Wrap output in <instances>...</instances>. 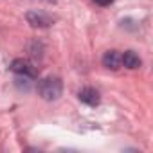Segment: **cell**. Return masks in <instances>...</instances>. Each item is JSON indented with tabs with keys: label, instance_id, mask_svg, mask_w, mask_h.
<instances>
[{
	"label": "cell",
	"instance_id": "obj_1",
	"mask_svg": "<svg viewBox=\"0 0 153 153\" xmlns=\"http://www.w3.org/2000/svg\"><path fill=\"white\" fill-rule=\"evenodd\" d=\"M38 94L45 101H56V99H59L61 94H63V83H61V79L54 78V76L43 78L38 83Z\"/></svg>",
	"mask_w": 153,
	"mask_h": 153
},
{
	"label": "cell",
	"instance_id": "obj_2",
	"mask_svg": "<svg viewBox=\"0 0 153 153\" xmlns=\"http://www.w3.org/2000/svg\"><path fill=\"white\" fill-rule=\"evenodd\" d=\"M25 20L31 27H38V29H45V27H51L54 24V20L45 15L43 11H38V9H33V11H27L25 15Z\"/></svg>",
	"mask_w": 153,
	"mask_h": 153
},
{
	"label": "cell",
	"instance_id": "obj_3",
	"mask_svg": "<svg viewBox=\"0 0 153 153\" xmlns=\"http://www.w3.org/2000/svg\"><path fill=\"white\" fill-rule=\"evenodd\" d=\"M11 70L15 74H22V76H29V78H34L36 76V68L33 67V63L29 59H24V58H16L13 59L11 63Z\"/></svg>",
	"mask_w": 153,
	"mask_h": 153
},
{
	"label": "cell",
	"instance_id": "obj_4",
	"mask_svg": "<svg viewBox=\"0 0 153 153\" xmlns=\"http://www.w3.org/2000/svg\"><path fill=\"white\" fill-rule=\"evenodd\" d=\"M78 97H79L81 103H85V105H88V106H97L99 101H101L99 92H97L96 88H92V87H85V88H81L79 94H78Z\"/></svg>",
	"mask_w": 153,
	"mask_h": 153
},
{
	"label": "cell",
	"instance_id": "obj_5",
	"mask_svg": "<svg viewBox=\"0 0 153 153\" xmlns=\"http://www.w3.org/2000/svg\"><path fill=\"white\" fill-rule=\"evenodd\" d=\"M103 65L110 70H119L123 67L121 63V52L119 51H106L103 56Z\"/></svg>",
	"mask_w": 153,
	"mask_h": 153
},
{
	"label": "cell",
	"instance_id": "obj_6",
	"mask_svg": "<svg viewBox=\"0 0 153 153\" xmlns=\"http://www.w3.org/2000/svg\"><path fill=\"white\" fill-rule=\"evenodd\" d=\"M121 63H123L126 68H130V70H135V68H139V67L142 65L140 58H139L133 51H126L124 54H121Z\"/></svg>",
	"mask_w": 153,
	"mask_h": 153
},
{
	"label": "cell",
	"instance_id": "obj_7",
	"mask_svg": "<svg viewBox=\"0 0 153 153\" xmlns=\"http://www.w3.org/2000/svg\"><path fill=\"white\" fill-rule=\"evenodd\" d=\"M29 52H31V56L33 58H42L43 56V45L40 43V42H33L31 45H29Z\"/></svg>",
	"mask_w": 153,
	"mask_h": 153
},
{
	"label": "cell",
	"instance_id": "obj_8",
	"mask_svg": "<svg viewBox=\"0 0 153 153\" xmlns=\"http://www.w3.org/2000/svg\"><path fill=\"white\" fill-rule=\"evenodd\" d=\"M31 79H33V78H29V76H22V74H18V78H16L15 81H16V87H18V88L29 90V87H31Z\"/></svg>",
	"mask_w": 153,
	"mask_h": 153
},
{
	"label": "cell",
	"instance_id": "obj_9",
	"mask_svg": "<svg viewBox=\"0 0 153 153\" xmlns=\"http://www.w3.org/2000/svg\"><path fill=\"white\" fill-rule=\"evenodd\" d=\"M94 4H97V6H101V7H106V6H110V4H114V0H92Z\"/></svg>",
	"mask_w": 153,
	"mask_h": 153
}]
</instances>
